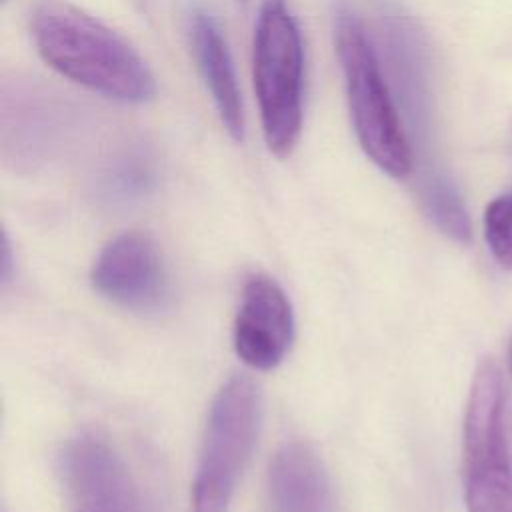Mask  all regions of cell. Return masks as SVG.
<instances>
[{"label": "cell", "instance_id": "cell-4", "mask_svg": "<svg viewBox=\"0 0 512 512\" xmlns=\"http://www.w3.org/2000/svg\"><path fill=\"white\" fill-rule=\"evenodd\" d=\"M254 90L270 152L290 156L302 128L304 48L286 0H264L254 30Z\"/></svg>", "mask_w": 512, "mask_h": 512}, {"label": "cell", "instance_id": "cell-11", "mask_svg": "<svg viewBox=\"0 0 512 512\" xmlns=\"http://www.w3.org/2000/svg\"><path fill=\"white\" fill-rule=\"evenodd\" d=\"M156 182L154 162L144 150H128L112 160L100 178V192L106 202L126 206L142 200Z\"/></svg>", "mask_w": 512, "mask_h": 512}, {"label": "cell", "instance_id": "cell-7", "mask_svg": "<svg viewBox=\"0 0 512 512\" xmlns=\"http://www.w3.org/2000/svg\"><path fill=\"white\" fill-rule=\"evenodd\" d=\"M60 462L72 512H148L126 462L102 438L76 436Z\"/></svg>", "mask_w": 512, "mask_h": 512}, {"label": "cell", "instance_id": "cell-14", "mask_svg": "<svg viewBox=\"0 0 512 512\" xmlns=\"http://www.w3.org/2000/svg\"><path fill=\"white\" fill-rule=\"evenodd\" d=\"M508 362H510V370H512V344H510V352H508Z\"/></svg>", "mask_w": 512, "mask_h": 512}, {"label": "cell", "instance_id": "cell-9", "mask_svg": "<svg viewBox=\"0 0 512 512\" xmlns=\"http://www.w3.org/2000/svg\"><path fill=\"white\" fill-rule=\"evenodd\" d=\"M270 512H336V496L318 452L306 442H286L268 468Z\"/></svg>", "mask_w": 512, "mask_h": 512}, {"label": "cell", "instance_id": "cell-3", "mask_svg": "<svg viewBox=\"0 0 512 512\" xmlns=\"http://www.w3.org/2000/svg\"><path fill=\"white\" fill-rule=\"evenodd\" d=\"M334 44L344 72L354 132L366 156L392 178L412 170V148L402 128L378 56L362 22L340 8L334 22Z\"/></svg>", "mask_w": 512, "mask_h": 512}, {"label": "cell", "instance_id": "cell-13", "mask_svg": "<svg viewBox=\"0 0 512 512\" xmlns=\"http://www.w3.org/2000/svg\"><path fill=\"white\" fill-rule=\"evenodd\" d=\"M484 236L494 260L512 270V190L496 196L486 206Z\"/></svg>", "mask_w": 512, "mask_h": 512}, {"label": "cell", "instance_id": "cell-6", "mask_svg": "<svg viewBox=\"0 0 512 512\" xmlns=\"http://www.w3.org/2000/svg\"><path fill=\"white\" fill-rule=\"evenodd\" d=\"M92 284L106 300L140 314L158 312L170 298V276L152 238L126 232L110 240L92 266Z\"/></svg>", "mask_w": 512, "mask_h": 512}, {"label": "cell", "instance_id": "cell-10", "mask_svg": "<svg viewBox=\"0 0 512 512\" xmlns=\"http://www.w3.org/2000/svg\"><path fill=\"white\" fill-rule=\"evenodd\" d=\"M190 40L194 46L198 68L212 94L220 120L230 136L240 140L244 136V112L228 44L216 20L202 8L192 12Z\"/></svg>", "mask_w": 512, "mask_h": 512}, {"label": "cell", "instance_id": "cell-12", "mask_svg": "<svg viewBox=\"0 0 512 512\" xmlns=\"http://www.w3.org/2000/svg\"><path fill=\"white\" fill-rule=\"evenodd\" d=\"M422 206L428 218L456 242L470 240V220L454 186L442 176H428L420 188Z\"/></svg>", "mask_w": 512, "mask_h": 512}, {"label": "cell", "instance_id": "cell-8", "mask_svg": "<svg viewBox=\"0 0 512 512\" xmlns=\"http://www.w3.org/2000/svg\"><path fill=\"white\" fill-rule=\"evenodd\" d=\"M294 338V314L286 292L266 276L254 274L242 288L234 322V350L256 370L278 366Z\"/></svg>", "mask_w": 512, "mask_h": 512}, {"label": "cell", "instance_id": "cell-2", "mask_svg": "<svg viewBox=\"0 0 512 512\" xmlns=\"http://www.w3.org/2000/svg\"><path fill=\"white\" fill-rule=\"evenodd\" d=\"M462 486L468 512H512V394L492 358L478 362L470 384Z\"/></svg>", "mask_w": 512, "mask_h": 512}, {"label": "cell", "instance_id": "cell-1", "mask_svg": "<svg viewBox=\"0 0 512 512\" xmlns=\"http://www.w3.org/2000/svg\"><path fill=\"white\" fill-rule=\"evenodd\" d=\"M42 60L68 80L120 102L140 104L156 84L140 54L114 30L64 0L40 2L30 18Z\"/></svg>", "mask_w": 512, "mask_h": 512}, {"label": "cell", "instance_id": "cell-5", "mask_svg": "<svg viewBox=\"0 0 512 512\" xmlns=\"http://www.w3.org/2000/svg\"><path fill=\"white\" fill-rule=\"evenodd\" d=\"M260 426L258 388L246 376L228 378L216 392L192 482L194 512H228Z\"/></svg>", "mask_w": 512, "mask_h": 512}]
</instances>
